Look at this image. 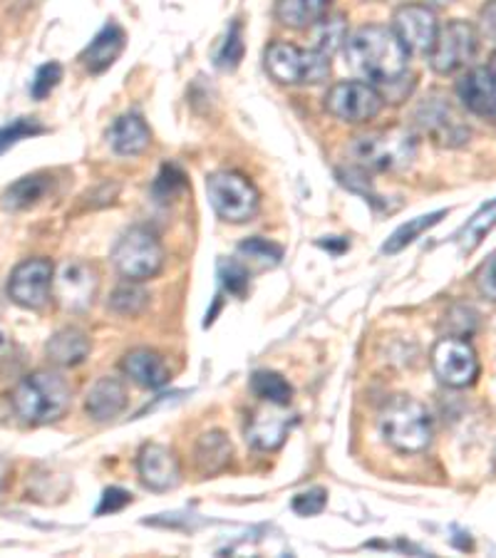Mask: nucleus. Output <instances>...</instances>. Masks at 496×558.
<instances>
[{
    "label": "nucleus",
    "mask_w": 496,
    "mask_h": 558,
    "mask_svg": "<svg viewBox=\"0 0 496 558\" xmlns=\"http://www.w3.org/2000/svg\"><path fill=\"white\" fill-rule=\"evenodd\" d=\"M266 70L276 83L318 85L330 75V58L313 48H298L293 43H274L266 50Z\"/></svg>",
    "instance_id": "obj_5"
},
{
    "label": "nucleus",
    "mask_w": 496,
    "mask_h": 558,
    "mask_svg": "<svg viewBox=\"0 0 496 558\" xmlns=\"http://www.w3.org/2000/svg\"><path fill=\"white\" fill-rule=\"evenodd\" d=\"M231 459H233V445L227 437V432L211 429L198 437L196 449H194V462H196V470L204 476L221 474L231 464Z\"/></svg>",
    "instance_id": "obj_20"
},
{
    "label": "nucleus",
    "mask_w": 496,
    "mask_h": 558,
    "mask_svg": "<svg viewBox=\"0 0 496 558\" xmlns=\"http://www.w3.org/2000/svg\"><path fill=\"white\" fill-rule=\"evenodd\" d=\"M97 274L93 266L83 264V260H70L62 264L56 274V283H52V293L60 301L65 311H87L97 295Z\"/></svg>",
    "instance_id": "obj_14"
},
{
    "label": "nucleus",
    "mask_w": 496,
    "mask_h": 558,
    "mask_svg": "<svg viewBox=\"0 0 496 558\" xmlns=\"http://www.w3.org/2000/svg\"><path fill=\"white\" fill-rule=\"evenodd\" d=\"M11 402L25 425H50L70 410L72 392L65 377L52 371H38L17 383Z\"/></svg>",
    "instance_id": "obj_2"
},
{
    "label": "nucleus",
    "mask_w": 496,
    "mask_h": 558,
    "mask_svg": "<svg viewBox=\"0 0 496 558\" xmlns=\"http://www.w3.org/2000/svg\"><path fill=\"white\" fill-rule=\"evenodd\" d=\"M251 390H254L256 398L270 404H281V408H288L293 400L291 383H288L283 375L270 371L254 373V377H251Z\"/></svg>",
    "instance_id": "obj_29"
},
{
    "label": "nucleus",
    "mask_w": 496,
    "mask_h": 558,
    "mask_svg": "<svg viewBox=\"0 0 496 558\" xmlns=\"http://www.w3.org/2000/svg\"><path fill=\"white\" fill-rule=\"evenodd\" d=\"M60 80H62L60 62H45V65L35 72V77L31 83V95L35 97V100H45V97H48L52 89L60 85Z\"/></svg>",
    "instance_id": "obj_35"
},
{
    "label": "nucleus",
    "mask_w": 496,
    "mask_h": 558,
    "mask_svg": "<svg viewBox=\"0 0 496 558\" xmlns=\"http://www.w3.org/2000/svg\"><path fill=\"white\" fill-rule=\"evenodd\" d=\"M112 264L128 281H147L165 268V248L147 229L124 231L112 248Z\"/></svg>",
    "instance_id": "obj_7"
},
{
    "label": "nucleus",
    "mask_w": 496,
    "mask_h": 558,
    "mask_svg": "<svg viewBox=\"0 0 496 558\" xmlns=\"http://www.w3.org/2000/svg\"><path fill=\"white\" fill-rule=\"evenodd\" d=\"M457 97L464 110L484 120H496V77L489 68L467 70L457 83Z\"/></svg>",
    "instance_id": "obj_16"
},
{
    "label": "nucleus",
    "mask_w": 496,
    "mask_h": 558,
    "mask_svg": "<svg viewBox=\"0 0 496 558\" xmlns=\"http://www.w3.org/2000/svg\"><path fill=\"white\" fill-rule=\"evenodd\" d=\"M350 155L360 167L375 172H400L408 169L418 157V140L404 128L377 130L355 137L350 144Z\"/></svg>",
    "instance_id": "obj_3"
},
{
    "label": "nucleus",
    "mask_w": 496,
    "mask_h": 558,
    "mask_svg": "<svg viewBox=\"0 0 496 558\" xmlns=\"http://www.w3.org/2000/svg\"><path fill=\"white\" fill-rule=\"evenodd\" d=\"M385 97L380 89L365 80H348L330 87L326 95V110L340 122L363 124L383 112Z\"/></svg>",
    "instance_id": "obj_8"
},
{
    "label": "nucleus",
    "mask_w": 496,
    "mask_h": 558,
    "mask_svg": "<svg viewBox=\"0 0 496 558\" xmlns=\"http://www.w3.org/2000/svg\"><path fill=\"white\" fill-rule=\"evenodd\" d=\"M128 504H132V494L120 487H112L102 494V501L97 507V517L102 514H114V511H122Z\"/></svg>",
    "instance_id": "obj_39"
},
{
    "label": "nucleus",
    "mask_w": 496,
    "mask_h": 558,
    "mask_svg": "<svg viewBox=\"0 0 496 558\" xmlns=\"http://www.w3.org/2000/svg\"><path fill=\"white\" fill-rule=\"evenodd\" d=\"M219 278H221V286L227 288L231 295H237V299H243L249 291V266L241 264L237 258H223L219 260Z\"/></svg>",
    "instance_id": "obj_32"
},
{
    "label": "nucleus",
    "mask_w": 496,
    "mask_h": 558,
    "mask_svg": "<svg viewBox=\"0 0 496 558\" xmlns=\"http://www.w3.org/2000/svg\"><path fill=\"white\" fill-rule=\"evenodd\" d=\"M40 132H43V124L21 117V120H15L13 124H8V128L0 130V151L8 149L15 142H21L25 137H33V134H40Z\"/></svg>",
    "instance_id": "obj_36"
},
{
    "label": "nucleus",
    "mask_w": 496,
    "mask_h": 558,
    "mask_svg": "<svg viewBox=\"0 0 496 558\" xmlns=\"http://www.w3.org/2000/svg\"><path fill=\"white\" fill-rule=\"evenodd\" d=\"M445 216H447V211L439 209V211H432V214H427V216H418V219L402 223V227L397 229V231L392 233V236L385 241L383 254H387V256L400 254L402 248H408L410 244H414V241H418V239L422 236V233L430 231L432 227H437V223H439L441 219H445Z\"/></svg>",
    "instance_id": "obj_27"
},
{
    "label": "nucleus",
    "mask_w": 496,
    "mask_h": 558,
    "mask_svg": "<svg viewBox=\"0 0 496 558\" xmlns=\"http://www.w3.org/2000/svg\"><path fill=\"white\" fill-rule=\"evenodd\" d=\"M432 371H435L441 385L462 390V387L476 383L482 367L476 350L469 345V340L447 336L437 340V345L432 348Z\"/></svg>",
    "instance_id": "obj_9"
},
{
    "label": "nucleus",
    "mask_w": 496,
    "mask_h": 558,
    "mask_svg": "<svg viewBox=\"0 0 496 558\" xmlns=\"http://www.w3.org/2000/svg\"><path fill=\"white\" fill-rule=\"evenodd\" d=\"M336 0H278L276 17L288 28H313L330 13Z\"/></svg>",
    "instance_id": "obj_24"
},
{
    "label": "nucleus",
    "mask_w": 496,
    "mask_h": 558,
    "mask_svg": "<svg viewBox=\"0 0 496 558\" xmlns=\"http://www.w3.org/2000/svg\"><path fill=\"white\" fill-rule=\"evenodd\" d=\"M239 256L251 266L274 268V266L281 264L283 248L274 244V241L254 236V239H249V241H243V244H239Z\"/></svg>",
    "instance_id": "obj_31"
},
{
    "label": "nucleus",
    "mask_w": 496,
    "mask_h": 558,
    "mask_svg": "<svg viewBox=\"0 0 496 558\" xmlns=\"http://www.w3.org/2000/svg\"><path fill=\"white\" fill-rule=\"evenodd\" d=\"M380 435L397 452H425L432 445V420L422 402L395 398L380 412Z\"/></svg>",
    "instance_id": "obj_4"
},
{
    "label": "nucleus",
    "mask_w": 496,
    "mask_h": 558,
    "mask_svg": "<svg viewBox=\"0 0 496 558\" xmlns=\"http://www.w3.org/2000/svg\"><path fill=\"white\" fill-rule=\"evenodd\" d=\"M480 31L486 38L496 43V0H486L480 13Z\"/></svg>",
    "instance_id": "obj_40"
},
{
    "label": "nucleus",
    "mask_w": 496,
    "mask_h": 558,
    "mask_svg": "<svg viewBox=\"0 0 496 558\" xmlns=\"http://www.w3.org/2000/svg\"><path fill=\"white\" fill-rule=\"evenodd\" d=\"M348 43V21L346 15H326L323 21L313 25V50L323 52V56H332Z\"/></svg>",
    "instance_id": "obj_28"
},
{
    "label": "nucleus",
    "mask_w": 496,
    "mask_h": 558,
    "mask_svg": "<svg viewBox=\"0 0 496 558\" xmlns=\"http://www.w3.org/2000/svg\"><path fill=\"white\" fill-rule=\"evenodd\" d=\"M418 124L422 132L430 134V137L441 144V147H462L464 142H469V128L459 120L452 102L439 93L427 97V100L420 105Z\"/></svg>",
    "instance_id": "obj_12"
},
{
    "label": "nucleus",
    "mask_w": 496,
    "mask_h": 558,
    "mask_svg": "<svg viewBox=\"0 0 496 558\" xmlns=\"http://www.w3.org/2000/svg\"><path fill=\"white\" fill-rule=\"evenodd\" d=\"M149 305V293L142 288V281H124L110 295V308L122 318H137Z\"/></svg>",
    "instance_id": "obj_30"
},
{
    "label": "nucleus",
    "mask_w": 496,
    "mask_h": 558,
    "mask_svg": "<svg viewBox=\"0 0 496 558\" xmlns=\"http://www.w3.org/2000/svg\"><path fill=\"white\" fill-rule=\"evenodd\" d=\"M140 480L152 492H171L182 482V466L177 454L165 445H144L137 457Z\"/></svg>",
    "instance_id": "obj_15"
},
{
    "label": "nucleus",
    "mask_w": 496,
    "mask_h": 558,
    "mask_svg": "<svg viewBox=\"0 0 496 558\" xmlns=\"http://www.w3.org/2000/svg\"><path fill=\"white\" fill-rule=\"evenodd\" d=\"M206 194L219 219L229 223H246L261 209L256 184L239 172H216L206 179Z\"/></svg>",
    "instance_id": "obj_6"
},
{
    "label": "nucleus",
    "mask_w": 496,
    "mask_h": 558,
    "mask_svg": "<svg viewBox=\"0 0 496 558\" xmlns=\"http://www.w3.org/2000/svg\"><path fill=\"white\" fill-rule=\"evenodd\" d=\"M480 48V33L467 21H452L439 28L435 48L430 52V65L439 75H452L474 60Z\"/></svg>",
    "instance_id": "obj_10"
},
{
    "label": "nucleus",
    "mask_w": 496,
    "mask_h": 558,
    "mask_svg": "<svg viewBox=\"0 0 496 558\" xmlns=\"http://www.w3.org/2000/svg\"><path fill=\"white\" fill-rule=\"evenodd\" d=\"M494 229H496V199L484 204L482 209L464 223V229L459 231V236H457V244L464 251V254H472V251L482 246V241L489 236Z\"/></svg>",
    "instance_id": "obj_26"
},
{
    "label": "nucleus",
    "mask_w": 496,
    "mask_h": 558,
    "mask_svg": "<svg viewBox=\"0 0 496 558\" xmlns=\"http://www.w3.org/2000/svg\"><path fill=\"white\" fill-rule=\"evenodd\" d=\"M392 21V31L404 43V48L410 52H418V56H430L439 35L437 13L430 5L410 3L397 8Z\"/></svg>",
    "instance_id": "obj_13"
},
{
    "label": "nucleus",
    "mask_w": 496,
    "mask_h": 558,
    "mask_svg": "<svg viewBox=\"0 0 496 558\" xmlns=\"http://www.w3.org/2000/svg\"><path fill=\"white\" fill-rule=\"evenodd\" d=\"M346 62L365 83L392 85L400 83L410 65V50L385 25H365L346 43Z\"/></svg>",
    "instance_id": "obj_1"
},
{
    "label": "nucleus",
    "mask_w": 496,
    "mask_h": 558,
    "mask_svg": "<svg viewBox=\"0 0 496 558\" xmlns=\"http://www.w3.org/2000/svg\"><path fill=\"white\" fill-rule=\"evenodd\" d=\"M107 137H110L112 149L122 157L142 155L152 144V132L140 114H122Z\"/></svg>",
    "instance_id": "obj_23"
},
{
    "label": "nucleus",
    "mask_w": 496,
    "mask_h": 558,
    "mask_svg": "<svg viewBox=\"0 0 496 558\" xmlns=\"http://www.w3.org/2000/svg\"><path fill=\"white\" fill-rule=\"evenodd\" d=\"M122 373L130 377L134 385L144 387V390H159L169 383V365L157 350L149 348H134L122 357Z\"/></svg>",
    "instance_id": "obj_18"
},
{
    "label": "nucleus",
    "mask_w": 496,
    "mask_h": 558,
    "mask_svg": "<svg viewBox=\"0 0 496 558\" xmlns=\"http://www.w3.org/2000/svg\"><path fill=\"white\" fill-rule=\"evenodd\" d=\"M293 422L295 420L288 415L286 408L268 402V408L254 412V417H251L246 427V439L256 449H261V452H274V449L286 442Z\"/></svg>",
    "instance_id": "obj_17"
},
{
    "label": "nucleus",
    "mask_w": 496,
    "mask_h": 558,
    "mask_svg": "<svg viewBox=\"0 0 496 558\" xmlns=\"http://www.w3.org/2000/svg\"><path fill=\"white\" fill-rule=\"evenodd\" d=\"M474 278H476V288H480V293L484 295V299L496 303V251L484 260Z\"/></svg>",
    "instance_id": "obj_38"
},
{
    "label": "nucleus",
    "mask_w": 496,
    "mask_h": 558,
    "mask_svg": "<svg viewBox=\"0 0 496 558\" xmlns=\"http://www.w3.org/2000/svg\"><path fill=\"white\" fill-rule=\"evenodd\" d=\"M489 70H492V75L496 77V52H494V58H492V65H489Z\"/></svg>",
    "instance_id": "obj_42"
},
{
    "label": "nucleus",
    "mask_w": 496,
    "mask_h": 558,
    "mask_svg": "<svg viewBox=\"0 0 496 558\" xmlns=\"http://www.w3.org/2000/svg\"><path fill=\"white\" fill-rule=\"evenodd\" d=\"M124 31L120 28V25H105L102 31H99L95 35V40L87 45L85 52H83V65L89 70V72H105L107 68L114 65V60L122 56L124 50Z\"/></svg>",
    "instance_id": "obj_22"
},
{
    "label": "nucleus",
    "mask_w": 496,
    "mask_h": 558,
    "mask_svg": "<svg viewBox=\"0 0 496 558\" xmlns=\"http://www.w3.org/2000/svg\"><path fill=\"white\" fill-rule=\"evenodd\" d=\"M476 311L469 308V305H455V308H449L445 315V328H447V336L452 338H469L476 328Z\"/></svg>",
    "instance_id": "obj_33"
},
{
    "label": "nucleus",
    "mask_w": 496,
    "mask_h": 558,
    "mask_svg": "<svg viewBox=\"0 0 496 558\" xmlns=\"http://www.w3.org/2000/svg\"><path fill=\"white\" fill-rule=\"evenodd\" d=\"M50 186H52V179L48 174H31V177L17 179V182L5 192L3 206L8 211L31 209V206L45 199V194L50 192Z\"/></svg>",
    "instance_id": "obj_25"
},
{
    "label": "nucleus",
    "mask_w": 496,
    "mask_h": 558,
    "mask_svg": "<svg viewBox=\"0 0 496 558\" xmlns=\"http://www.w3.org/2000/svg\"><path fill=\"white\" fill-rule=\"evenodd\" d=\"M124 408H128V387H124L120 377H99L93 385V390L87 392L85 410L97 422H110L120 417Z\"/></svg>",
    "instance_id": "obj_19"
},
{
    "label": "nucleus",
    "mask_w": 496,
    "mask_h": 558,
    "mask_svg": "<svg viewBox=\"0 0 496 558\" xmlns=\"http://www.w3.org/2000/svg\"><path fill=\"white\" fill-rule=\"evenodd\" d=\"M11 476H13V466L8 459L0 457V499H3V494L8 489V484H11Z\"/></svg>",
    "instance_id": "obj_41"
},
{
    "label": "nucleus",
    "mask_w": 496,
    "mask_h": 558,
    "mask_svg": "<svg viewBox=\"0 0 496 558\" xmlns=\"http://www.w3.org/2000/svg\"><path fill=\"white\" fill-rule=\"evenodd\" d=\"M435 3H449V0H435Z\"/></svg>",
    "instance_id": "obj_43"
},
{
    "label": "nucleus",
    "mask_w": 496,
    "mask_h": 558,
    "mask_svg": "<svg viewBox=\"0 0 496 558\" xmlns=\"http://www.w3.org/2000/svg\"><path fill=\"white\" fill-rule=\"evenodd\" d=\"M89 350H93V343H89V338L80 328H62L48 340V345H45L48 360L58 367L83 365Z\"/></svg>",
    "instance_id": "obj_21"
},
{
    "label": "nucleus",
    "mask_w": 496,
    "mask_h": 558,
    "mask_svg": "<svg viewBox=\"0 0 496 558\" xmlns=\"http://www.w3.org/2000/svg\"><path fill=\"white\" fill-rule=\"evenodd\" d=\"M56 283V266L48 258H28L13 268L8 278V295L15 305L28 311H40L48 305Z\"/></svg>",
    "instance_id": "obj_11"
},
{
    "label": "nucleus",
    "mask_w": 496,
    "mask_h": 558,
    "mask_svg": "<svg viewBox=\"0 0 496 558\" xmlns=\"http://www.w3.org/2000/svg\"><path fill=\"white\" fill-rule=\"evenodd\" d=\"M243 60V40H241V25L233 23L227 38H223V45L216 56V65L221 70H237L239 62Z\"/></svg>",
    "instance_id": "obj_34"
},
{
    "label": "nucleus",
    "mask_w": 496,
    "mask_h": 558,
    "mask_svg": "<svg viewBox=\"0 0 496 558\" xmlns=\"http://www.w3.org/2000/svg\"><path fill=\"white\" fill-rule=\"evenodd\" d=\"M326 504H328L326 489L315 487V489L298 494V497L293 499V511H295V514H301V517H315V514H320L323 509H326Z\"/></svg>",
    "instance_id": "obj_37"
}]
</instances>
